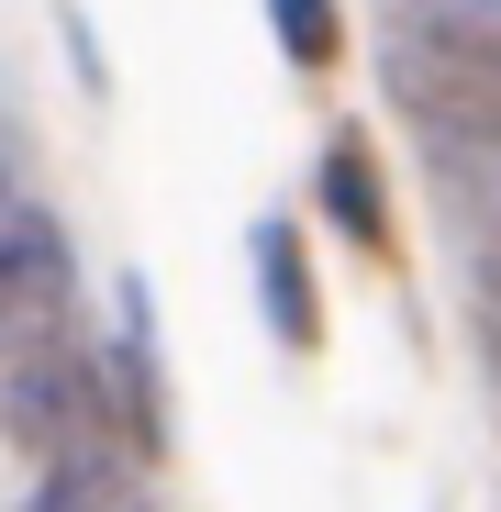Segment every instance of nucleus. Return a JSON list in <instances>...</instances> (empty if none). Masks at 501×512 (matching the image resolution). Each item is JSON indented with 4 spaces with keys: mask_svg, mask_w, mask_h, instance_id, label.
<instances>
[{
    "mask_svg": "<svg viewBox=\"0 0 501 512\" xmlns=\"http://www.w3.org/2000/svg\"><path fill=\"white\" fill-rule=\"evenodd\" d=\"M0 312H12L23 357H45L56 323H67V245L34 201H12V234H0Z\"/></svg>",
    "mask_w": 501,
    "mask_h": 512,
    "instance_id": "nucleus-2",
    "label": "nucleus"
},
{
    "mask_svg": "<svg viewBox=\"0 0 501 512\" xmlns=\"http://www.w3.org/2000/svg\"><path fill=\"white\" fill-rule=\"evenodd\" d=\"M45 512H112V468L67 446V457L45 468Z\"/></svg>",
    "mask_w": 501,
    "mask_h": 512,
    "instance_id": "nucleus-5",
    "label": "nucleus"
},
{
    "mask_svg": "<svg viewBox=\"0 0 501 512\" xmlns=\"http://www.w3.org/2000/svg\"><path fill=\"white\" fill-rule=\"evenodd\" d=\"M323 201H334V223H346L357 245H379V179H368L357 145H323Z\"/></svg>",
    "mask_w": 501,
    "mask_h": 512,
    "instance_id": "nucleus-4",
    "label": "nucleus"
},
{
    "mask_svg": "<svg viewBox=\"0 0 501 512\" xmlns=\"http://www.w3.org/2000/svg\"><path fill=\"white\" fill-rule=\"evenodd\" d=\"M257 279H268L279 334H290V346H312V279H301V245H290V223H257Z\"/></svg>",
    "mask_w": 501,
    "mask_h": 512,
    "instance_id": "nucleus-3",
    "label": "nucleus"
},
{
    "mask_svg": "<svg viewBox=\"0 0 501 512\" xmlns=\"http://www.w3.org/2000/svg\"><path fill=\"white\" fill-rule=\"evenodd\" d=\"M390 90L435 145H490L501 156V12L490 23H412L390 45Z\"/></svg>",
    "mask_w": 501,
    "mask_h": 512,
    "instance_id": "nucleus-1",
    "label": "nucleus"
},
{
    "mask_svg": "<svg viewBox=\"0 0 501 512\" xmlns=\"http://www.w3.org/2000/svg\"><path fill=\"white\" fill-rule=\"evenodd\" d=\"M479 323H501V245L479 256Z\"/></svg>",
    "mask_w": 501,
    "mask_h": 512,
    "instance_id": "nucleus-7",
    "label": "nucleus"
},
{
    "mask_svg": "<svg viewBox=\"0 0 501 512\" xmlns=\"http://www.w3.org/2000/svg\"><path fill=\"white\" fill-rule=\"evenodd\" d=\"M279 34H290L301 67H323L334 56V0H279Z\"/></svg>",
    "mask_w": 501,
    "mask_h": 512,
    "instance_id": "nucleus-6",
    "label": "nucleus"
}]
</instances>
